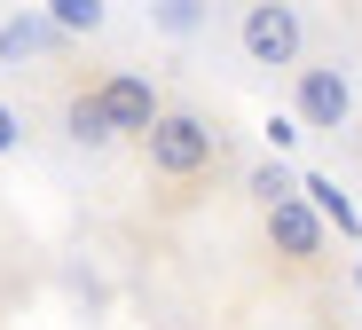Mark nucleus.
<instances>
[{"mask_svg": "<svg viewBox=\"0 0 362 330\" xmlns=\"http://www.w3.org/2000/svg\"><path fill=\"white\" fill-rule=\"evenodd\" d=\"M134 150H142V165H150L158 181H197V173L221 165V126H213L205 110H189V102H165L158 126H150Z\"/></svg>", "mask_w": 362, "mask_h": 330, "instance_id": "obj_1", "label": "nucleus"}, {"mask_svg": "<svg viewBox=\"0 0 362 330\" xmlns=\"http://www.w3.org/2000/svg\"><path fill=\"white\" fill-rule=\"evenodd\" d=\"M236 47H245V63H260V71H299V63H308V16H299V0H245Z\"/></svg>", "mask_w": 362, "mask_h": 330, "instance_id": "obj_2", "label": "nucleus"}, {"mask_svg": "<svg viewBox=\"0 0 362 330\" xmlns=\"http://www.w3.org/2000/svg\"><path fill=\"white\" fill-rule=\"evenodd\" d=\"M291 118L308 126V134H339V126L354 118V79L339 55H315L291 71Z\"/></svg>", "mask_w": 362, "mask_h": 330, "instance_id": "obj_3", "label": "nucleus"}, {"mask_svg": "<svg viewBox=\"0 0 362 330\" xmlns=\"http://www.w3.org/2000/svg\"><path fill=\"white\" fill-rule=\"evenodd\" d=\"M323 228H331V220L308 205V189L260 213V236H268V252L284 259V268H323V259H331V236H323Z\"/></svg>", "mask_w": 362, "mask_h": 330, "instance_id": "obj_4", "label": "nucleus"}, {"mask_svg": "<svg viewBox=\"0 0 362 330\" xmlns=\"http://www.w3.org/2000/svg\"><path fill=\"white\" fill-rule=\"evenodd\" d=\"M95 102H103V118H110L118 142H142L150 126H158V110H165V95H158L142 71H103V79H95Z\"/></svg>", "mask_w": 362, "mask_h": 330, "instance_id": "obj_5", "label": "nucleus"}, {"mask_svg": "<svg viewBox=\"0 0 362 330\" xmlns=\"http://www.w3.org/2000/svg\"><path fill=\"white\" fill-rule=\"evenodd\" d=\"M64 142H71V150H110V142H118L110 118H103V102H95V87H79V95L64 102Z\"/></svg>", "mask_w": 362, "mask_h": 330, "instance_id": "obj_6", "label": "nucleus"}, {"mask_svg": "<svg viewBox=\"0 0 362 330\" xmlns=\"http://www.w3.org/2000/svg\"><path fill=\"white\" fill-rule=\"evenodd\" d=\"M245 196H252V205L268 213V205H284V196H299V181H291V173H284V165L268 158V165H252V181H245Z\"/></svg>", "mask_w": 362, "mask_h": 330, "instance_id": "obj_7", "label": "nucleus"}, {"mask_svg": "<svg viewBox=\"0 0 362 330\" xmlns=\"http://www.w3.org/2000/svg\"><path fill=\"white\" fill-rule=\"evenodd\" d=\"M47 16L64 24V32H103L110 8H103V0H47Z\"/></svg>", "mask_w": 362, "mask_h": 330, "instance_id": "obj_8", "label": "nucleus"}, {"mask_svg": "<svg viewBox=\"0 0 362 330\" xmlns=\"http://www.w3.org/2000/svg\"><path fill=\"white\" fill-rule=\"evenodd\" d=\"M24 47H64V24H8L0 32V55H24Z\"/></svg>", "mask_w": 362, "mask_h": 330, "instance_id": "obj_9", "label": "nucleus"}, {"mask_svg": "<svg viewBox=\"0 0 362 330\" xmlns=\"http://www.w3.org/2000/svg\"><path fill=\"white\" fill-rule=\"evenodd\" d=\"M299 189H308V205L323 213V220H339V228H354V205H346V196L323 181V173H308V181H299Z\"/></svg>", "mask_w": 362, "mask_h": 330, "instance_id": "obj_10", "label": "nucleus"}, {"mask_svg": "<svg viewBox=\"0 0 362 330\" xmlns=\"http://www.w3.org/2000/svg\"><path fill=\"white\" fill-rule=\"evenodd\" d=\"M158 16H165L173 32H189V24H197V0H158Z\"/></svg>", "mask_w": 362, "mask_h": 330, "instance_id": "obj_11", "label": "nucleus"}, {"mask_svg": "<svg viewBox=\"0 0 362 330\" xmlns=\"http://www.w3.org/2000/svg\"><path fill=\"white\" fill-rule=\"evenodd\" d=\"M16 142H24V118H16V110H8V102H0V158H8V150H16Z\"/></svg>", "mask_w": 362, "mask_h": 330, "instance_id": "obj_12", "label": "nucleus"}]
</instances>
